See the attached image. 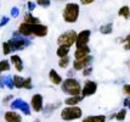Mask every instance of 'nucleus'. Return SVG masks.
I'll list each match as a JSON object with an SVG mask.
<instances>
[{"mask_svg":"<svg viewBox=\"0 0 130 122\" xmlns=\"http://www.w3.org/2000/svg\"><path fill=\"white\" fill-rule=\"evenodd\" d=\"M17 32L20 34L24 35V37H38V38H44L49 34V28L46 24L43 23H27V22H22L18 26Z\"/></svg>","mask_w":130,"mask_h":122,"instance_id":"obj_1","label":"nucleus"},{"mask_svg":"<svg viewBox=\"0 0 130 122\" xmlns=\"http://www.w3.org/2000/svg\"><path fill=\"white\" fill-rule=\"evenodd\" d=\"M80 16V5L78 3H67L62 10V18L66 23H75Z\"/></svg>","mask_w":130,"mask_h":122,"instance_id":"obj_2","label":"nucleus"},{"mask_svg":"<svg viewBox=\"0 0 130 122\" xmlns=\"http://www.w3.org/2000/svg\"><path fill=\"white\" fill-rule=\"evenodd\" d=\"M9 45H10V49H11L12 52L15 51H22L24 50L26 48H28L30 44H32V42L29 40L28 37H24V35L20 34L18 32H13V34H12V38H10L9 40Z\"/></svg>","mask_w":130,"mask_h":122,"instance_id":"obj_3","label":"nucleus"},{"mask_svg":"<svg viewBox=\"0 0 130 122\" xmlns=\"http://www.w3.org/2000/svg\"><path fill=\"white\" fill-rule=\"evenodd\" d=\"M60 86H61L62 92L64 94H67L68 97H71V95H80V93H82V84L74 77H67L66 79H63Z\"/></svg>","mask_w":130,"mask_h":122,"instance_id":"obj_4","label":"nucleus"},{"mask_svg":"<svg viewBox=\"0 0 130 122\" xmlns=\"http://www.w3.org/2000/svg\"><path fill=\"white\" fill-rule=\"evenodd\" d=\"M60 116L63 121H75L83 117V110L78 105H74V106L66 105V107H63L60 112Z\"/></svg>","mask_w":130,"mask_h":122,"instance_id":"obj_5","label":"nucleus"},{"mask_svg":"<svg viewBox=\"0 0 130 122\" xmlns=\"http://www.w3.org/2000/svg\"><path fill=\"white\" fill-rule=\"evenodd\" d=\"M77 39V32L74 29H68L57 37V45H64V47H73Z\"/></svg>","mask_w":130,"mask_h":122,"instance_id":"obj_6","label":"nucleus"},{"mask_svg":"<svg viewBox=\"0 0 130 122\" xmlns=\"http://www.w3.org/2000/svg\"><path fill=\"white\" fill-rule=\"evenodd\" d=\"M10 109L11 110H18L21 111L24 116H29L32 114V109H30V105L23 100L21 98H17V99H13L11 103H10Z\"/></svg>","mask_w":130,"mask_h":122,"instance_id":"obj_7","label":"nucleus"},{"mask_svg":"<svg viewBox=\"0 0 130 122\" xmlns=\"http://www.w3.org/2000/svg\"><path fill=\"white\" fill-rule=\"evenodd\" d=\"M96 92H97L96 82L91 81V79H86L84 82V84L82 86V93H80V95L83 98H89V97H92Z\"/></svg>","mask_w":130,"mask_h":122,"instance_id":"obj_8","label":"nucleus"},{"mask_svg":"<svg viewBox=\"0 0 130 122\" xmlns=\"http://www.w3.org/2000/svg\"><path fill=\"white\" fill-rule=\"evenodd\" d=\"M90 37H91V31L90 29H83V31H80L79 33H77V39H75V43H74L75 48L89 45Z\"/></svg>","mask_w":130,"mask_h":122,"instance_id":"obj_9","label":"nucleus"},{"mask_svg":"<svg viewBox=\"0 0 130 122\" xmlns=\"http://www.w3.org/2000/svg\"><path fill=\"white\" fill-rule=\"evenodd\" d=\"M92 60H94V56H92V55H88V56L80 59V60H73V62H72L73 70L75 71V72L84 70L85 67L91 66V64H92Z\"/></svg>","mask_w":130,"mask_h":122,"instance_id":"obj_10","label":"nucleus"},{"mask_svg":"<svg viewBox=\"0 0 130 122\" xmlns=\"http://www.w3.org/2000/svg\"><path fill=\"white\" fill-rule=\"evenodd\" d=\"M44 107V97L41 94H33L30 98V109L34 112H41Z\"/></svg>","mask_w":130,"mask_h":122,"instance_id":"obj_11","label":"nucleus"},{"mask_svg":"<svg viewBox=\"0 0 130 122\" xmlns=\"http://www.w3.org/2000/svg\"><path fill=\"white\" fill-rule=\"evenodd\" d=\"M4 120L5 122H22V116L17 110H7L4 114Z\"/></svg>","mask_w":130,"mask_h":122,"instance_id":"obj_12","label":"nucleus"},{"mask_svg":"<svg viewBox=\"0 0 130 122\" xmlns=\"http://www.w3.org/2000/svg\"><path fill=\"white\" fill-rule=\"evenodd\" d=\"M10 62H11V65L15 66V70L17 72H22L23 69H24V64H23L22 58L20 55H17V54H12L10 56Z\"/></svg>","mask_w":130,"mask_h":122,"instance_id":"obj_13","label":"nucleus"},{"mask_svg":"<svg viewBox=\"0 0 130 122\" xmlns=\"http://www.w3.org/2000/svg\"><path fill=\"white\" fill-rule=\"evenodd\" d=\"M90 47L89 45H85V47H80V48H77L75 51H74L73 56H74V60H80V59L85 58L88 55H90Z\"/></svg>","mask_w":130,"mask_h":122,"instance_id":"obj_14","label":"nucleus"},{"mask_svg":"<svg viewBox=\"0 0 130 122\" xmlns=\"http://www.w3.org/2000/svg\"><path fill=\"white\" fill-rule=\"evenodd\" d=\"M49 79H50V82L52 84H55V86H60L63 81L62 76L60 75L55 69H51V70L49 71Z\"/></svg>","mask_w":130,"mask_h":122,"instance_id":"obj_15","label":"nucleus"},{"mask_svg":"<svg viewBox=\"0 0 130 122\" xmlns=\"http://www.w3.org/2000/svg\"><path fill=\"white\" fill-rule=\"evenodd\" d=\"M60 105H61V103H60V101H57V103L47 104L46 106H44V107H43V114H44V116H45V117L51 116V115L56 111V109H58V107H60Z\"/></svg>","mask_w":130,"mask_h":122,"instance_id":"obj_16","label":"nucleus"},{"mask_svg":"<svg viewBox=\"0 0 130 122\" xmlns=\"http://www.w3.org/2000/svg\"><path fill=\"white\" fill-rule=\"evenodd\" d=\"M83 97L82 95H71L67 99H64V104L67 106H74V105H78L79 103L83 101Z\"/></svg>","mask_w":130,"mask_h":122,"instance_id":"obj_17","label":"nucleus"},{"mask_svg":"<svg viewBox=\"0 0 130 122\" xmlns=\"http://www.w3.org/2000/svg\"><path fill=\"white\" fill-rule=\"evenodd\" d=\"M107 117L105 115H90L83 118L82 122H106Z\"/></svg>","mask_w":130,"mask_h":122,"instance_id":"obj_18","label":"nucleus"},{"mask_svg":"<svg viewBox=\"0 0 130 122\" xmlns=\"http://www.w3.org/2000/svg\"><path fill=\"white\" fill-rule=\"evenodd\" d=\"M23 22L34 24V23H40V20L38 17L33 16V13H32V12H26V13H24V16H23Z\"/></svg>","mask_w":130,"mask_h":122,"instance_id":"obj_19","label":"nucleus"},{"mask_svg":"<svg viewBox=\"0 0 130 122\" xmlns=\"http://www.w3.org/2000/svg\"><path fill=\"white\" fill-rule=\"evenodd\" d=\"M99 31H100L101 34H105V35L111 34V33L113 32V23H112V22H108V23L102 24L101 27L99 28Z\"/></svg>","mask_w":130,"mask_h":122,"instance_id":"obj_20","label":"nucleus"},{"mask_svg":"<svg viewBox=\"0 0 130 122\" xmlns=\"http://www.w3.org/2000/svg\"><path fill=\"white\" fill-rule=\"evenodd\" d=\"M69 51H71V48L69 47H64V45H58L56 50V55L58 58H64V56H68L69 55Z\"/></svg>","mask_w":130,"mask_h":122,"instance_id":"obj_21","label":"nucleus"},{"mask_svg":"<svg viewBox=\"0 0 130 122\" xmlns=\"http://www.w3.org/2000/svg\"><path fill=\"white\" fill-rule=\"evenodd\" d=\"M13 86L16 89H22L23 88V82H24V77H22L21 75H13Z\"/></svg>","mask_w":130,"mask_h":122,"instance_id":"obj_22","label":"nucleus"},{"mask_svg":"<svg viewBox=\"0 0 130 122\" xmlns=\"http://www.w3.org/2000/svg\"><path fill=\"white\" fill-rule=\"evenodd\" d=\"M11 70V62H10V60H1L0 61V75H3L4 72H9V71Z\"/></svg>","mask_w":130,"mask_h":122,"instance_id":"obj_23","label":"nucleus"},{"mask_svg":"<svg viewBox=\"0 0 130 122\" xmlns=\"http://www.w3.org/2000/svg\"><path fill=\"white\" fill-rule=\"evenodd\" d=\"M118 16L119 17H123L125 20H129L130 18V7L128 5L122 6L118 10Z\"/></svg>","mask_w":130,"mask_h":122,"instance_id":"obj_24","label":"nucleus"},{"mask_svg":"<svg viewBox=\"0 0 130 122\" xmlns=\"http://www.w3.org/2000/svg\"><path fill=\"white\" fill-rule=\"evenodd\" d=\"M71 65V58H69V55L68 56H64V58H61L58 60V67L60 69H68V66Z\"/></svg>","mask_w":130,"mask_h":122,"instance_id":"obj_25","label":"nucleus"},{"mask_svg":"<svg viewBox=\"0 0 130 122\" xmlns=\"http://www.w3.org/2000/svg\"><path fill=\"white\" fill-rule=\"evenodd\" d=\"M4 81H5V88L10 89V90H12L15 88V86H13V78H12L11 75L5 76V79Z\"/></svg>","mask_w":130,"mask_h":122,"instance_id":"obj_26","label":"nucleus"},{"mask_svg":"<svg viewBox=\"0 0 130 122\" xmlns=\"http://www.w3.org/2000/svg\"><path fill=\"white\" fill-rule=\"evenodd\" d=\"M126 112H128V110H126V107H124V109H122V110H119L117 114H116V116H114V118L117 120V121H124L125 117H126Z\"/></svg>","mask_w":130,"mask_h":122,"instance_id":"obj_27","label":"nucleus"},{"mask_svg":"<svg viewBox=\"0 0 130 122\" xmlns=\"http://www.w3.org/2000/svg\"><path fill=\"white\" fill-rule=\"evenodd\" d=\"M32 88H33V82H32V77H27V78H24V82H23V89L30 90Z\"/></svg>","mask_w":130,"mask_h":122,"instance_id":"obj_28","label":"nucleus"},{"mask_svg":"<svg viewBox=\"0 0 130 122\" xmlns=\"http://www.w3.org/2000/svg\"><path fill=\"white\" fill-rule=\"evenodd\" d=\"M35 4L39 5L40 7H44V9H47L51 6V0H35Z\"/></svg>","mask_w":130,"mask_h":122,"instance_id":"obj_29","label":"nucleus"},{"mask_svg":"<svg viewBox=\"0 0 130 122\" xmlns=\"http://www.w3.org/2000/svg\"><path fill=\"white\" fill-rule=\"evenodd\" d=\"M20 13H21V11H20V9H18L17 6L11 7V10H10V16H11L12 18H17L20 16Z\"/></svg>","mask_w":130,"mask_h":122,"instance_id":"obj_30","label":"nucleus"},{"mask_svg":"<svg viewBox=\"0 0 130 122\" xmlns=\"http://www.w3.org/2000/svg\"><path fill=\"white\" fill-rule=\"evenodd\" d=\"M11 49H10V45H9V43L7 42H4L3 43V54L5 55V56H7V55H10L11 54Z\"/></svg>","mask_w":130,"mask_h":122,"instance_id":"obj_31","label":"nucleus"},{"mask_svg":"<svg viewBox=\"0 0 130 122\" xmlns=\"http://www.w3.org/2000/svg\"><path fill=\"white\" fill-rule=\"evenodd\" d=\"M91 73H92V67H91V66H88V67H85L84 70H82L83 77H88V76H90Z\"/></svg>","mask_w":130,"mask_h":122,"instance_id":"obj_32","label":"nucleus"},{"mask_svg":"<svg viewBox=\"0 0 130 122\" xmlns=\"http://www.w3.org/2000/svg\"><path fill=\"white\" fill-rule=\"evenodd\" d=\"M12 100H13V95H12V94H9V95L4 97V99H3V104L7 105V104H10Z\"/></svg>","mask_w":130,"mask_h":122,"instance_id":"obj_33","label":"nucleus"},{"mask_svg":"<svg viewBox=\"0 0 130 122\" xmlns=\"http://www.w3.org/2000/svg\"><path fill=\"white\" fill-rule=\"evenodd\" d=\"M9 22H10V17H9V16H3V17L0 18V27L6 26Z\"/></svg>","mask_w":130,"mask_h":122,"instance_id":"obj_34","label":"nucleus"},{"mask_svg":"<svg viewBox=\"0 0 130 122\" xmlns=\"http://www.w3.org/2000/svg\"><path fill=\"white\" fill-rule=\"evenodd\" d=\"M35 6H37V4L34 1H27V10H28V12H33Z\"/></svg>","mask_w":130,"mask_h":122,"instance_id":"obj_35","label":"nucleus"},{"mask_svg":"<svg viewBox=\"0 0 130 122\" xmlns=\"http://www.w3.org/2000/svg\"><path fill=\"white\" fill-rule=\"evenodd\" d=\"M5 76L4 75H0V89H4L5 88Z\"/></svg>","mask_w":130,"mask_h":122,"instance_id":"obj_36","label":"nucleus"},{"mask_svg":"<svg viewBox=\"0 0 130 122\" xmlns=\"http://www.w3.org/2000/svg\"><path fill=\"white\" fill-rule=\"evenodd\" d=\"M123 92H124L128 97H130V84H125L123 87Z\"/></svg>","mask_w":130,"mask_h":122,"instance_id":"obj_37","label":"nucleus"},{"mask_svg":"<svg viewBox=\"0 0 130 122\" xmlns=\"http://www.w3.org/2000/svg\"><path fill=\"white\" fill-rule=\"evenodd\" d=\"M79 1H80L82 5H91L95 0H79Z\"/></svg>","mask_w":130,"mask_h":122,"instance_id":"obj_38","label":"nucleus"},{"mask_svg":"<svg viewBox=\"0 0 130 122\" xmlns=\"http://www.w3.org/2000/svg\"><path fill=\"white\" fill-rule=\"evenodd\" d=\"M123 104H124V107H128V106H129L130 105V97H126V98L124 99V103H123Z\"/></svg>","mask_w":130,"mask_h":122,"instance_id":"obj_39","label":"nucleus"},{"mask_svg":"<svg viewBox=\"0 0 130 122\" xmlns=\"http://www.w3.org/2000/svg\"><path fill=\"white\" fill-rule=\"evenodd\" d=\"M124 49L126 51H129L130 50V42H125L124 43Z\"/></svg>","mask_w":130,"mask_h":122,"instance_id":"obj_40","label":"nucleus"},{"mask_svg":"<svg viewBox=\"0 0 130 122\" xmlns=\"http://www.w3.org/2000/svg\"><path fill=\"white\" fill-rule=\"evenodd\" d=\"M33 122H40V121H39V120H34Z\"/></svg>","mask_w":130,"mask_h":122,"instance_id":"obj_41","label":"nucleus"},{"mask_svg":"<svg viewBox=\"0 0 130 122\" xmlns=\"http://www.w3.org/2000/svg\"><path fill=\"white\" fill-rule=\"evenodd\" d=\"M56 1H66V0H56Z\"/></svg>","mask_w":130,"mask_h":122,"instance_id":"obj_42","label":"nucleus"},{"mask_svg":"<svg viewBox=\"0 0 130 122\" xmlns=\"http://www.w3.org/2000/svg\"><path fill=\"white\" fill-rule=\"evenodd\" d=\"M126 109H129V110H130V105H129V106H128V107H126Z\"/></svg>","mask_w":130,"mask_h":122,"instance_id":"obj_43","label":"nucleus"},{"mask_svg":"<svg viewBox=\"0 0 130 122\" xmlns=\"http://www.w3.org/2000/svg\"><path fill=\"white\" fill-rule=\"evenodd\" d=\"M129 70H130V66H129Z\"/></svg>","mask_w":130,"mask_h":122,"instance_id":"obj_44","label":"nucleus"}]
</instances>
